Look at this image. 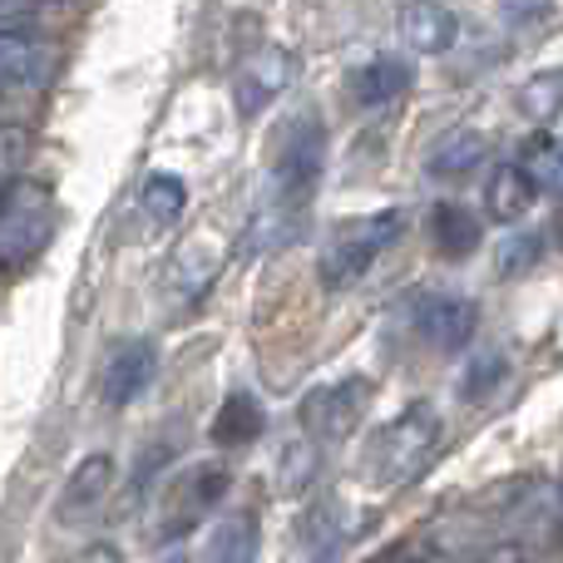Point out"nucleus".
<instances>
[{"label": "nucleus", "instance_id": "obj_5", "mask_svg": "<svg viewBox=\"0 0 563 563\" xmlns=\"http://www.w3.org/2000/svg\"><path fill=\"white\" fill-rule=\"evenodd\" d=\"M361 410H366V386L361 380H341V386L311 390L307 406H301V426L317 440H346L361 426Z\"/></svg>", "mask_w": 563, "mask_h": 563}, {"label": "nucleus", "instance_id": "obj_7", "mask_svg": "<svg viewBox=\"0 0 563 563\" xmlns=\"http://www.w3.org/2000/svg\"><path fill=\"white\" fill-rule=\"evenodd\" d=\"M479 327V307L470 297H430L416 317V331L430 351H460Z\"/></svg>", "mask_w": 563, "mask_h": 563}, {"label": "nucleus", "instance_id": "obj_23", "mask_svg": "<svg viewBox=\"0 0 563 563\" xmlns=\"http://www.w3.org/2000/svg\"><path fill=\"white\" fill-rule=\"evenodd\" d=\"M539 257H544V238L539 233H515V238L499 243L495 267H499V277H525V273H534L539 267Z\"/></svg>", "mask_w": 563, "mask_h": 563}, {"label": "nucleus", "instance_id": "obj_24", "mask_svg": "<svg viewBox=\"0 0 563 563\" xmlns=\"http://www.w3.org/2000/svg\"><path fill=\"white\" fill-rule=\"evenodd\" d=\"M311 479H317V450H311V440H291L277 460V485L287 489V495H297Z\"/></svg>", "mask_w": 563, "mask_h": 563}, {"label": "nucleus", "instance_id": "obj_10", "mask_svg": "<svg viewBox=\"0 0 563 563\" xmlns=\"http://www.w3.org/2000/svg\"><path fill=\"white\" fill-rule=\"evenodd\" d=\"M109 485H114V460L109 455H89L75 465V475L59 489V519H85L104 505Z\"/></svg>", "mask_w": 563, "mask_h": 563}, {"label": "nucleus", "instance_id": "obj_11", "mask_svg": "<svg viewBox=\"0 0 563 563\" xmlns=\"http://www.w3.org/2000/svg\"><path fill=\"white\" fill-rule=\"evenodd\" d=\"M534 198H539L534 178H529L519 164H499L495 178L485 184V208H489V218H499V223H519V218L534 208Z\"/></svg>", "mask_w": 563, "mask_h": 563}, {"label": "nucleus", "instance_id": "obj_25", "mask_svg": "<svg viewBox=\"0 0 563 563\" xmlns=\"http://www.w3.org/2000/svg\"><path fill=\"white\" fill-rule=\"evenodd\" d=\"M301 544H307V554H317V559L336 554V505L307 509V519H301Z\"/></svg>", "mask_w": 563, "mask_h": 563}, {"label": "nucleus", "instance_id": "obj_30", "mask_svg": "<svg viewBox=\"0 0 563 563\" xmlns=\"http://www.w3.org/2000/svg\"><path fill=\"white\" fill-rule=\"evenodd\" d=\"M554 238H559V243H563V213H559V223H554Z\"/></svg>", "mask_w": 563, "mask_h": 563}, {"label": "nucleus", "instance_id": "obj_19", "mask_svg": "<svg viewBox=\"0 0 563 563\" xmlns=\"http://www.w3.org/2000/svg\"><path fill=\"white\" fill-rule=\"evenodd\" d=\"M519 114L529 124H554L563 114V69H539L534 79L519 85Z\"/></svg>", "mask_w": 563, "mask_h": 563}, {"label": "nucleus", "instance_id": "obj_16", "mask_svg": "<svg viewBox=\"0 0 563 563\" xmlns=\"http://www.w3.org/2000/svg\"><path fill=\"white\" fill-rule=\"evenodd\" d=\"M223 489H228V470H218V465H194L184 479H178V495H174V515L184 519H203L208 509L223 499Z\"/></svg>", "mask_w": 563, "mask_h": 563}, {"label": "nucleus", "instance_id": "obj_28", "mask_svg": "<svg viewBox=\"0 0 563 563\" xmlns=\"http://www.w3.org/2000/svg\"><path fill=\"white\" fill-rule=\"evenodd\" d=\"M20 164H25V134L0 124V184H5V178L15 174Z\"/></svg>", "mask_w": 563, "mask_h": 563}, {"label": "nucleus", "instance_id": "obj_18", "mask_svg": "<svg viewBox=\"0 0 563 563\" xmlns=\"http://www.w3.org/2000/svg\"><path fill=\"white\" fill-rule=\"evenodd\" d=\"M203 559H218V563H247V559H257V519L253 515L218 519L213 534H208Z\"/></svg>", "mask_w": 563, "mask_h": 563}, {"label": "nucleus", "instance_id": "obj_13", "mask_svg": "<svg viewBox=\"0 0 563 563\" xmlns=\"http://www.w3.org/2000/svg\"><path fill=\"white\" fill-rule=\"evenodd\" d=\"M430 238H435V247L445 257H470L479 247V238H485V228H479V218L470 213L465 203H440L435 213H430Z\"/></svg>", "mask_w": 563, "mask_h": 563}, {"label": "nucleus", "instance_id": "obj_12", "mask_svg": "<svg viewBox=\"0 0 563 563\" xmlns=\"http://www.w3.org/2000/svg\"><path fill=\"white\" fill-rule=\"evenodd\" d=\"M485 154H489L485 134H475V129H455V134H445L435 148H430L426 168H430V178H465L485 164Z\"/></svg>", "mask_w": 563, "mask_h": 563}, {"label": "nucleus", "instance_id": "obj_14", "mask_svg": "<svg viewBox=\"0 0 563 563\" xmlns=\"http://www.w3.org/2000/svg\"><path fill=\"white\" fill-rule=\"evenodd\" d=\"M282 85H287V55H282V49H263V55L238 75V109H243V114H257Z\"/></svg>", "mask_w": 563, "mask_h": 563}, {"label": "nucleus", "instance_id": "obj_2", "mask_svg": "<svg viewBox=\"0 0 563 563\" xmlns=\"http://www.w3.org/2000/svg\"><path fill=\"white\" fill-rule=\"evenodd\" d=\"M499 534H509L519 549H554L563 544V485L549 479H529L499 505Z\"/></svg>", "mask_w": 563, "mask_h": 563}, {"label": "nucleus", "instance_id": "obj_9", "mask_svg": "<svg viewBox=\"0 0 563 563\" xmlns=\"http://www.w3.org/2000/svg\"><path fill=\"white\" fill-rule=\"evenodd\" d=\"M154 380V346H144V341H129V346H119L114 356H109L104 376H99V396L109 400V406H129V400H139V390Z\"/></svg>", "mask_w": 563, "mask_h": 563}, {"label": "nucleus", "instance_id": "obj_20", "mask_svg": "<svg viewBox=\"0 0 563 563\" xmlns=\"http://www.w3.org/2000/svg\"><path fill=\"white\" fill-rule=\"evenodd\" d=\"M45 65V49L30 40V30H5L0 35V85H20Z\"/></svg>", "mask_w": 563, "mask_h": 563}, {"label": "nucleus", "instance_id": "obj_29", "mask_svg": "<svg viewBox=\"0 0 563 563\" xmlns=\"http://www.w3.org/2000/svg\"><path fill=\"white\" fill-rule=\"evenodd\" d=\"M534 10H549V0H505L509 20H534Z\"/></svg>", "mask_w": 563, "mask_h": 563}, {"label": "nucleus", "instance_id": "obj_26", "mask_svg": "<svg viewBox=\"0 0 563 563\" xmlns=\"http://www.w3.org/2000/svg\"><path fill=\"white\" fill-rule=\"evenodd\" d=\"M499 376H505V356L499 351H485V356H475V366H470V376H465V396H485L489 386H499Z\"/></svg>", "mask_w": 563, "mask_h": 563}, {"label": "nucleus", "instance_id": "obj_22", "mask_svg": "<svg viewBox=\"0 0 563 563\" xmlns=\"http://www.w3.org/2000/svg\"><path fill=\"white\" fill-rule=\"evenodd\" d=\"M184 203H188L184 178H174V174H154V178L144 184V213L154 218V223H174V218L184 213Z\"/></svg>", "mask_w": 563, "mask_h": 563}, {"label": "nucleus", "instance_id": "obj_4", "mask_svg": "<svg viewBox=\"0 0 563 563\" xmlns=\"http://www.w3.org/2000/svg\"><path fill=\"white\" fill-rule=\"evenodd\" d=\"M435 440H440V416L430 406H410L406 416H396L386 430H380L376 475L380 479H410L430 460Z\"/></svg>", "mask_w": 563, "mask_h": 563}, {"label": "nucleus", "instance_id": "obj_3", "mask_svg": "<svg viewBox=\"0 0 563 563\" xmlns=\"http://www.w3.org/2000/svg\"><path fill=\"white\" fill-rule=\"evenodd\" d=\"M55 233V203L45 188L20 184L15 194L0 198V267H20L45 253Z\"/></svg>", "mask_w": 563, "mask_h": 563}, {"label": "nucleus", "instance_id": "obj_6", "mask_svg": "<svg viewBox=\"0 0 563 563\" xmlns=\"http://www.w3.org/2000/svg\"><path fill=\"white\" fill-rule=\"evenodd\" d=\"M317 174H321V134H317V129H301V134H291L287 144H282L277 168H273L277 208H297L301 198L311 194Z\"/></svg>", "mask_w": 563, "mask_h": 563}, {"label": "nucleus", "instance_id": "obj_17", "mask_svg": "<svg viewBox=\"0 0 563 563\" xmlns=\"http://www.w3.org/2000/svg\"><path fill=\"white\" fill-rule=\"evenodd\" d=\"M351 89H356L361 104H386V99H396V95H406L410 89V65L406 59L380 55V59H371L356 79H351Z\"/></svg>", "mask_w": 563, "mask_h": 563}, {"label": "nucleus", "instance_id": "obj_27", "mask_svg": "<svg viewBox=\"0 0 563 563\" xmlns=\"http://www.w3.org/2000/svg\"><path fill=\"white\" fill-rule=\"evenodd\" d=\"M40 5L45 0H0V35L5 30H30L40 20Z\"/></svg>", "mask_w": 563, "mask_h": 563}, {"label": "nucleus", "instance_id": "obj_15", "mask_svg": "<svg viewBox=\"0 0 563 563\" xmlns=\"http://www.w3.org/2000/svg\"><path fill=\"white\" fill-rule=\"evenodd\" d=\"M263 400L257 396H247V390H238V396H228L223 400V410L213 416V440L218 445H253L257 435H263Z\"/></svg>", "mask_w": 563, "mask_h": 563}, {"label": "nucleus", "instance_id": "obj_8", "mask_svg": "<svg viewBox=\"0 0 563 563\" xmlns=\"http://www.w3.org/2000/svg\"><path fill=\"white\" fill-rule=\"evenodd\" d=\"M400 40H406L416 55H445L460 40V20L455 10H445L440 0H410L400 10Z\"/></svg>", "mask_w": 563, "mask_h": 563}, {"label": "nucleus", "instance_id": "obj_1", "mask_svg": "<svg viewBox=\"0 0 563 563\" xmlns=\"http://www.w3.org/2000/svg\"><path fill=\"white\" fill-rule=\"evenodd\" d=\"M400 228H406V218H400L396 208H390V213H371V218H351V223H341L336 233H331L327 253H321V282H327V287H346V282H356L390 243H396Z\"/></svg>", "mask_w": 563, "mask_h": 563}, {"label": "nucleus", "instance_id": "obj_21", "mask_svg": "<svg viewBox=\"0 0 563 563\" xmlns=\"http://www.w3.org/2000/svg\"><path fill=\"white\" fill-rule=\"evenodd\" d=\"M519 168L534 178L539 194H559L563 198V139H539V144H529V154H525V164Z\"/></svg>", "mask_w": 563, "mask_h": 563}]
</instances>
